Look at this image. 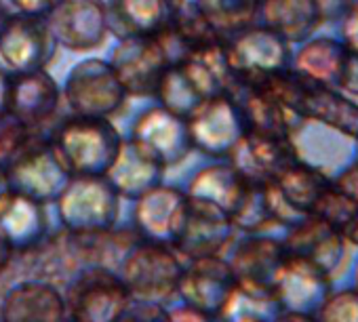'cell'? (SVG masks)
Here are the masks:
<instances>
[{
  "mask_svg": "<svg viewBox=\"0 0 358 322\" xmlns=\"http://www.w3.org/2000/svg\"><path fill=\"white\" fill-rule=\"evenodd\" d=\"M47 139L70 177H108L124 141L108 118L87 116L57 122Z\"/></svg>",
  "mask_w": 358,
  "mask_h": 322,
  "instance_id": "obj_1",
  "label": "cell"
},
{
  "mask_svg": "<svg viewBox=\"0 0 358 322\" xmlns=\"http://www.w3.org/2000/svg\"><path fill=\"white\" fill-rule=\"evenodd\" d=\"M192 49L179 38L171 26L156 36L122 38L112 57V68L129 95H156L158 87L179 59Z\"/></svg>",
  "mask_w": 358,
  "mask_h": 322,
  "instance_id": "obj_2",
  "label": "cell"
},
{
  "mask_svg": "<svg viewBox=\"0 0 358 322\" xmlns=\"http://www.w3.org/2000/svg\"><path fill=\"white\" fill-rule=\"evenodd\" d=\"M66 230L76 234H99L114 228L120 209V192L110 177L74 175L57 198Z\"/></svg>",
  "mask_w": 358,
  "mask_h": 322,
  "instance_id": "obj_3",
  "label": "cell"
},
{
  "mask_svg": "<svg viewBox=\"0 0 358 322\" xmlns=\"http://www.w3.org/2000/svg\"><path fill=\"white\" fill-rule=\"evenodd\" d=\"M173 247L139 238L124 255L118 276L131 295L141 299L169 297L179 288L184 263Z\"/></svg>",
  "mask_w": 358,
  "mask_h": 322,
  "instance_id": "obj_4",
  "label": "cell"
},
{
  "mask_svg": "<svg viewBox=\"0 0 358 322\" xmlns=\"http://www.w3.org/2000/svg\"><path fill=\"white\" fill-rule=\"evenodd\" d=\"M57 55V41L43 15H13L0 26V59L9 74L45 70Z\"/></svg>",
  "mask_w": 358,
  "mask_h": 322,
  "instance_id": "obj_5",
  "label": "cell"
},
{
  "mask_svg": "<svg viewBox=\"0 0 358 322\" xmlns=\"http://www.w3.org/2000/svg\"><path fill=\"white\" fill-rule=\"evenodd\" d=\"M131 293L116 272L93 265L68 291V316L74 322H116L129 307Z\"/></svg>",
  "mask_w": 358,
  "mask_h": 322,
  "instance_id": "obj_6",
  "label": "cell"
},
{
  "mask_svg": "<svg viewBox=\"0 0 358 322\" xmlns=\"http://www.w3.org/2000/svg\"><path fill=\"white\" fill-rule=\"evenodd\" d=\"M131 143L162 171L182 163L194 149L188 120L162 105L150 108L135 120Z\"/></svg>",
  "mask_w": 358,
  "mask_h": 322,
  "instance_id": "obj_7",
  "label": "cell"
},
{
  "mask_svg": "<svg viewBox=\"0 0 358 322\" xmlns=\"http://www.w3.org/2000/svg\"><path fill=\"white\" fill-rule=\"evenodd\" d=\"M127 95L114 68L99 59L78 64L66 82V99L76 116L110 118L122 110Z\"/></svg>",
  "mask_w": 358,
  "mask_h": 322,
  "instance_id": "obj_8",
  "label": "cell"
},
{
  "mask_svg": "<svg viewBox=\"0 0 358 322\" xmlns=\"http://www.w3.org/2000/svg\"><path fill=\"white\" fill-rule=\"evenodd\" d=\"M186 196V209L179 221L173 249L190 261L220 255L222 249L232 242L236 232L230 215L203 198H194L188 192Z\"/></svg>",
  "mask_w": 358,
  "mask_h": 322,
  "instance_id": "obj_9",
  "label": "cell"
},
{
  "mask_svg": "<svg viewBox=\"0 0 358 322\" xmlns=\"http://www.w3.org/2000/svg\"><path fill=\"white\" fill-rule=\"evenodd\" d=\"M226 49L234 74L243 78H264L287 72L293 53V45L257 22L226 38Z\"/></svg>",
  "mask_w": 358,
  "mask_h": 322,
  "instance_id": "obj_10",
  "label": "cell"
},
{
  "mask_svg": "<svg viewBox=\"0 0 358 322\" xmlns=\"http://www.w3.org/2000/svg\"><path fill=\"white\" fill-rule=\"evenodd\" d=\"M43 17L57 45L72 51L97 49L110 32L103 0H53Z\"/></svg>",
  "mask_w": 358,
  "mask_h": 322,
  "instance_id": "obj_11",
  "label": "cell"
},
{
  "mask_svg": "<svg viewBox=\"0 0 358 322\" xmlns=\"http://www.w3.org/2000/svg\"><path fill=\"white\" fill-rule=\"evenodd\" d=\"M59 110V89L55 80L45 72L11 74L9 89V114L17 118L30 133L49 137L57 124L55 116Z\"/></svg>",
  "mask_w": 358,
  "mask_h": 322,
  "instance_id": "obj_12",
  "label": "cell"
},
{
  "mask_svg": "<svg viewBox=\"0 0 358 322\" xmlns=\"http://www.w3.org/2000/svg\"><path fill=\"white\" fill-rule=\"evenodd\" d=\"M188 124L194 147L213 158H228L232 147L247 133L243 112L230 93L203 103L188 118Z\"/></svg>",
  "mask_w": 358,
  "mask_h": 322,
  "instance_id": "obj_13",
  "label": "cell"
},
{
  "mask_svg": "<svg viewBox=\"0 0 358 322\" xmlns=\"http://www.w3.org/2000/svg\"><path fill=\"white\" fill-rule=\"evenodd\" d=\"M295 158H299V154L293 139L247 131L226 160L249 184H268Z\"/></svg>",
  "mask_w": 358,
  "mask_h": 322,
  "instance_id": "obj_14",
  "label": "cell"
},
{
  "mask_svg": "<svg viewBox=\"0 0 358 322\" xmlns=\"http://www.w3.org/2000/svg\"><path fill=\"white\" fill-rule=\"evenodd\" d=\"M285 249L291 257H299L316 265L327 276H335L348 259V240L331 224L316 215H308L287 228L282 238Z\"/></svg>",
  "mask_w": 358,
  "mask_h": 322,
  "instance_id": "obj_15",
  "label": "cell"
},
{
  "mask_svg": "<svg viewBox=\"0 0 358 322\" xmlns=\"http://www.w3.org/2000/svg\"><path fill=\"white\" fill-rule=\"evenodd\" d=\"M234 288L236 276L228 259H222L220 255H209L194 259L188 268H184L177 291L184 293L186 305L220 318Z\"/></svg>",
  "mask_w": 358,
  "mask_h": 322,
  "instance_id": "obj_16",
  "label": "cell"
},
{
  "mask_svg": "<svg viewBox=\"0 0 358 322\" xmlns=\"http://www.w3.org/2000/svg\"><path fill=\"white\" fill-rule=\"evenodd\" d=\"M47 224L45 203L13 188L0 196V238L13 255L36 249L45 240Z\"/></svg>",
  "mask_w": 358,
  "mask_h": 322,
  "instance_id": "obj_17",
  "label": "cell"
},
{
  "mask_svg": "<svg viewBox=\"0 0 358 322\" xmlns=\"http://www.w3.org/2000/svg\"><path fill=\"white\" fill-rule=\"evenodd\" d=\"M272 291L276 293L285 312L316 316L333 288L331 276L320 272L316 265L289 255Z\"/></svg>",
  "mask_w": 358,
  "mask_h": 322,
  "instance_id": "obj_18",
  "label": "cell"
},
{
  "mask_svg": "<svg viewBox=\"0 0 358 322\" xmlns=\"http://www.w3.org/2000/svg\"><path fill=\"white\" fill-rule=\"evenodd\" d=\"M287 257L289 253L282 240L259 232L236 242L228 263L236 276V282L272 288Z\"/></svg>",
  "mask_w": 358,
  "mask_h": 322,
  "instance_id": "obj_19",
  "label": "cell"
},
{
  "mask_svg": "<svg viewBox=\"0 0 358 322\" xmlns=\"http://www.w3.org/2000/svg\"><path fill=\"white\" fill-rule=\"evenodd\" d=\"M345 55L348 51L339 36L316 32L314 36L293 45L289 70L314 87L335 89L343 70Z\"/></svg>",
  "mask_w": 358,
  "mask_h": 322,
  "instance_id": "obj_20",
  "label": "cell"
},
{
  "mask_svg": "<svg viewBox=\"0 0 358 322\" xmlns=\"http://www.w3.org/2000/svg\"><path fill=\"white\" fill-rule=\"evenodd\" d=\"M186 194L173 188L154 186L141 196H137L135 207V232L143 240H156L173 247V240L179 230L184 209H186Z\"/></svg>",
  "mask_w": 358,
  "mask_h": 322,
  "instance_id": "obj_21",
  "label": "cell"
},
{
  "mask_svg": "<svg viewBox=\"0 0 358 322\" xmlns=\"http://www.w3.org/2000/svg\"><path fill=\"white\" fill-rule=\"evenodd\" d=\"M255 22L289 45H297L314 36L324 24L316 0H259Z\"/></svg>",
  "mask_w": 358,
  "mask_h": 322,
  "instance_id": "obj_22",
  "label": "cell"
},
{
  "mask_svg": "<svg viewBox=\"0 0 358 322\" xmlns=\"http://www.w3.org/2000/svg\"><path fill=\"white\" fill-rule=\"evenodd\" d=\"M68 305L59 291L43 280L13 288L0 309V322H66Z\"/></svg>",
  "mask_w": 358,
  "mask_h": 322,
  "instance_id": "obj_23",
  "label": "cell"
},
{
  "mask_svg": "<svg viewBox=\"0 0 358 322\" xmlns=\"http://www.w3.org/2000/svg\"><path fill=\"white\" fill-rule=\"evenodd\" d=\"M108 26L114 36H156L171 26L169 0H112L108 5Z\"/></svg>",
  "mask_w": 358,
  "mask_h": 322,
  "instance_id": "obj_24",
  "label": "cell"
},
{
  "mask_svg": "<svg viewBox=\"0 0 358 322\" xmlns=\"http://www.w3.org/2000/svg\"><path fill=\"white\" fill-rule=\"evenodd\" d=\"M247 186L249 182L226 160V163L203 169L192 182L188 194L224 209L232 219V213L238 207Z\"/></svg>",
  "mask_w": 358,
  "mask_h": 322,
  "instance_id": "obj_25",
  "label": "cell"
},
{
  "mask_svg": "<svg viewBox=\"0 0 358 322\" xmlns=\"http://www.w3.org/2000/svg\"><path fill=\"white\" fill-rule=\"evenodd\" d=\"M282 312L285 309L272 288L236 282V288L232 291L217 320L220 322H276Z\"/></svg>",
  "mask_w": 358,
  "mask_h": 322,
  "instance_id": "obj_26",
  "label": "cell"
},
{
  "mask_svg": "<svg viewBox=\"0 0 358 322\" xmlns=\"http://www.w3.org/2000/svg\"><path fill=\"white\" fill-rule=\"evenodd\" d=\"M162 169L145 158L131 141H122L120 154L110 171V182L120 196H141L150 188L158 186Z\"/></svg>",
  "mask_w": 358,
  "mask_h": 322,
  "instance_id": "obj_27",
  "label": "cell"
},
{
  "mask_svg": "<svg viewBox=\"0 0 358 322\" xmlns=\"http://www.w3.org/2000/svg\"><path fill=\"white\" fill-rule=\"evenodd\" d=\"M199 7L224 41L255 24V0H199Z\"/></svg>",
  "mask_w": 358,
  "mask_h": 322,
  "instance_id": "obj_28",
  "label": "cell"
},
{
  "mask_svg": "<svg viewBox=\"0 0 358 322\" xmlns=\"http://www.w3.org/2000/svg\"><path fill=\"white\" fill-rule=\"evenodd\" d=\"M312 215L320 217L322 221L331 224L335 230H339L343 234V230L358 215V203L354 198H350L348 194H343L339 188H335V184L331 180V186L327 188V192L322 194V198L314 207Z\"/></svg>",
  "mask_w": 358,
  "mask_h": 322,
  "instance_id": "obj_29",
  "label": "cell"
},
{
  "mask_svg": "<svg viewBox=\"0 0 358 322\" xmlns=\"http://www.w3.org/2000/svg\"><path fill=\"white\" fill-rule=\"evenodd\" d=\"M318 322H358V291H331L327 301L316 312Z\"/></svg>",
  "mask_w": 358,
  "mask_h": 322,
  "instance_id": "obj_30",
  "label": "cell"
},
{
  "mask_svg": "<svg viewBox=\"0 0 358 322\" xmlns=\"http://www.w3.org/2000/svg\"><path fill=\"white\" fill-rule=\"evenodd\" d=\"M333 91L339 93L341 97H345L348 101L358 103V55H354V53L345 55L343 70H341L339 80Z\"/></svg>",
  "mask_w": 358,
  "mask_h": 322,
  "instance_id": "obj_31",
  "label": "cell"
},
{
  "mask_svg": "<svg viewBox=\"0 0 358 322\" xmlns=\"http://www.w3.org/2000/svg\"><path fill=\"white\" fill-rule=\"evenodd\" d=\"M335 28H337V36L343 43L345 51L358 55V0H354L352 7L345 11V15L341 17V22Z\"/></svg>",
  "mask_w": 358,
  "mask_h": 322,
  "instance_id": "obj_32",
  "label": "cell"
},
{
  "mask_svg": "<svg viewBox=\"0 0 358 322\" xmlns=\"http://www.w3.org/2000/svg\"><path fill=\"white\" fill-rule=\"evenodd\" d=\"M333 184L335 188H339L343 194H348L350 198L358 203V141H356V152L352 160L337 175H333Z\"/></svg>",
  "mask_w": 358,
  "mask_h": 322,
  "instance_id": "obj_33",
  "label": "cell"
},
{
  "mask_svg": "<svg viewBox=\"0 0 358 322\" xmlns=\"http://www.w3.org/2000/svg\"><path fill=\"white\" fill-rule=\"evenodd\" d=\"M116 322H166V312L156 305H141V307H127Z\"/></svg>",
  "mask_w": 358,
  "mask_h": 322,
  "instance_id": "obj_34",
  "label": "cell"
},
{
  "mask_svg": "<svg viewBox=\"0 0 358 322\" xmlns=\"http://www.w3.org/2000/svg\"><path fill=\"white\" fill-rule=\"evenodd\" d=\"M320 15H322V24H331L337 26L341 22V17L345 15V11L352 7L354 0H316Z\"/></svg>",
  "mask_w": 358,
  "mask_h": 322,
  "instance_id": "obj_35",
  "label": "cell"
},
{
  "mask_svg": "<svg viewBox=\"0 0 358 322\" xmlns=\"http://www.w3.org/2000/svg\"><path fill=\"white\" fill-rule=\"evenodd\" d=\"M166 322H220L217 318L196 309V307H179L175 312H166Z\"/></svg>",
  "mask_w": 358,
  "mask_h": 322,
  "instance_id": "obj_36",
  "label": "cell"
},
{
  "mask_svg": "<svg viewBox=\"0 0 358 322\" xmlns=\"http://www.w3.org/2000/svg\"><path fill=\"white\" fill-rule=\"evenodd\" d=\"M11 5L17 7L20 15H45L53 0H11Z\"/></svg>",
  "mask_w": 358,
  "mask_h": 322,
  "instance_id": "obj_37",
  "label": "cell"
},
{
  "mask_svg": "<svg viewBox=\"0 0 358 322\" xmlns=\"http://www.w3.org/2000/svg\"><path fill=\"white\" fill-rule=\"evenodd\" d=\"M9 89H11V74L0 70V116L9 110Z\"/></svg>",
  "mask_w": 358,
  "mask_h": 322,
  "instance_id": "obj_38",
  "label": "cell"
},
{
  "mask_svg": "<svg viewBox=\"0 0 358 322\" xmlns=\"http://www.w3.org/2000/svg\"><path fill=\"white\" fill-rule=\"evenodd\" d=\"M276 322H318L316 316H308V314H293V312H282L280 318Z\"/></svg>",
  "mask_w": 358,
  "mask_h": 322,
  "instance_id": "obj_39",
  "label": "cell"
},
{
  "mask_svg": "<svg viewBox=\"0 0 358 322\" xmlns=\"http://www.w3.org/2000/svg\"><path fill=\"white\" fill-rule=\"evenodd\" d=\"M13 259V251L7 247V242L0 238V272H3L7 268V263Z\"/></svg>",
  "mask_w": 358,
  "mask_h": 322,
  "instance_id": "obj_40",
  "label": "cell"
},
{
  "mask_svg": "<svg viewBox=\"0 0 358 322\" xmlns=\"http://www.w3.org/2000/svg\"><path fill=\"white\" fill-rule=\"evenodd\" d=\"M11 188V182H9V173H7V169H3L0 167V196H3L7 190Z\"/></svg>",
  "mask_w": 358,
  "mask_h": 322,
  "instance_id": "obj_41",
  "label": "cell"
},
{
  "mask_svg": "<svg viewBox=\"0 0 358 322\" xmlns=\"http://www.w3.org/2000/svg\"><path fill=\"white\" fill-rule=\"evenodd\" d=\"M354 288L358 291V263H356V268H354Z\"/></svg>",
  "mask_w": 358,
  "mask_h": 322,
  "instance_id": "obj_42",
  "label": "cell"
},
{
  "mask_svg": "<svg viewBox=\"0 0 358 322\" xmlns=\"http://www.w3.org/2000/svg\"><path fill=\"white\" fill-rule=\"evenodd\" d=\"M7 20V13H5V9H3V5H0V26H3V22Z\"/></svg>",
  "mask_w": 358,
  "mask_h": 322,
  "instance_id": "obj_43",
  "label": "cell"
},
{
  "mask_svg": "<svg viewBox=\"0 0 358 322\" xmlns=\"http://www.w3.org/2000/svg\"><path fill=\"white\" fill-rule=\"evenodd\" d=\"M255 3H259V0H255Z\"/></svg>",
  "mask_w": 358,
  "mask_h": 322,
  "instance_id": "obj_44",
  "label": "cell"
},
{
  "mask_svg": "<svg viewBox=\"0 0 358 322\" xmlns=\"http://www.w3.org/2000/svg\"><path fill=\"white\" fill-rule=\"evenodd\" d=\"M70 322H74V320H70Z\"/></svg>",
  "mask_w": 358,
  "mask_h": 322,
  "instance_id": "obj_45",
  "label": "cell"
}]
</instances>
